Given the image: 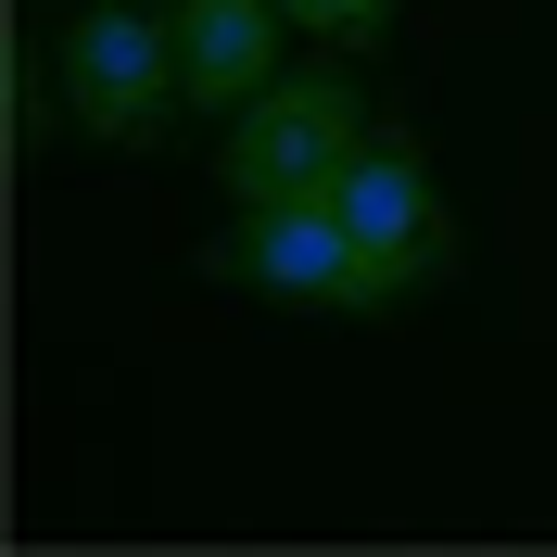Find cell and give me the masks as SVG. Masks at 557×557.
<instances>
[{
    "instance_id": "cell-1",
    "label": "cell",
    "mask_w": 557,
    "mask_h": 557,
    "mask_svg": "<svg viewBox=\"0 0 557 557\" xmlns=\"http://www.w3.org/2000/svg\"><path fill=\"white\" fill-rule=\"evenodd\" d=\"M51 89L64 127L102 152H165L190 114V64H177V0H64L51 26Z\"/></svg>"
},
{
    "instance_id": "cell-2",
    "label": "cell",
    "mask_w": 557,
    "mask_h": 557,
    "mask_svg": "<svg viewBox=\"0 0 557 557\" xmlns=\"http://www.w3.org/2000/svg\"><path fill=\"white\" fill-rule=\"evenodd\" d=\"M368 139H381V102H368L355 64L330 51V64L267 76V89L228 114V139H215V190H228V203H317Z\"/></svg>"
},
{
    "instance_id": "cell-3",
    "label": "cell",
    "mask_w": 557,
    "mask_h": 557,
    "mask_svg": "<svg viewBox=\"0 0 557 557\" xmlns=\"http://www.w3.org/2000/svg\"><path fill=\"white\" fill-rule=\"evenodd\" d=\"M203 267L228 292H253V305H278V317H355L368 330V317L406 305V278L343 228V203H242Z\"/></svg>"
},
{
    "instance_id": "cell-4",
    "label": "cell",
    "mask_w": 557,
    "mask_h": 557,
    "mask_svg": "<svg viewBox=\"0 0 557 557\" xmlns=\"http://www.w3.org/2000/svg\"><path fill=\"white\" fill-rule=\"evenodd\" d=\"M317 203H343V228L368 253H381L393 278H406V292H444L456 278V203H444V177H431V152H418L406 127H393L381 114V139H368V152H355L343 177H330V190H317Z\"/></svg>"
},
{
    "instance_id": "cell-5",
    "label": "cell",
    "mask_w": 557,
    "mask_h": 557,
    "mask_svg": "<svg viewBox=\"0 0 557 557\" xmlns=\"http://www.w3.org/2000/svg\"><path fill=\"white\" fill-rule=\"evenodd\" d=\"M177 64H190V114H242L267 76H292V13L278 0H177Z\"/></svg>"
},
{
    "instance_id": "cell-6",
    "label": "cell",
    "mask_w": 557,
    "mask_h": 557,
    "mask_svg": "<svg viewBox=\"0 0 557 557\" xmlns=\"http://www.w3.org/2000/svg\"><path fill=\"white\" fill-rule=\"evenodd\" d=\"M278 13H292L317 51H368V38H393V13H406V0H278Z\"/></svg>"
},
{
    "instance_id": "cell-7",
    "label": "cell",
    "mask_w": 557,
    "mask_h": 557,
    "mask_svg": "<svg viewBox=\"0 0 557 557\" xmlns=\"http://www.w3.org/2000/svg\"><path fill=\"white\" fill-rule=\"evenodd\" d=\"M26 13H64V0H26Z\"/></svg>"
}]
</instances>
